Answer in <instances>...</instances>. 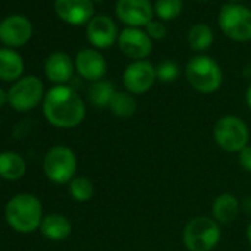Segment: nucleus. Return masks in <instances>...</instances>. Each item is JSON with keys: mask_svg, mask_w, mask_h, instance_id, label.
<instances>
[{"mask_svg": "<svg viewBox=\"0 0 251 251\" xmlns=\"http://www.w3.org/2000/svg\"><path fill=\"white\" fill-rule=\"evenodd\" d=\"M245 236H247V241H248V244L251 245V220H250V222H248V225H247Z\"/></svg>", "mask_w": 251, "mask_h": 251, "instance_id": "32", "label": "nucleus"}, {"mask_svg": "<svg viewBox=\"0 0 251 251\" xmlns=\"http://www.w3.org/2000/svg\"><path fill=\"white\" fill-rule=\"evenodd\" d=\"M222 33L238 43L251 40V9L241 3L223 5L217 17Z\"/></svg>", "mask_w": 251, "mask_h": 251, "instance_id": "6", "label": "nucleus"}, {"mask_svg": "<svg viewBox=\"0 0 251 251\" xmlns=\"http://www.w3.org/2000/svg\"><path fill=\"white\" fill-rule=\"evenodd\" d=\"M46 120L59 129H73L83 123L86 106L81 96L70 86H53L43 99Z\"/></svg>", "mask_w": 251, "mask_h": 251, "instance_id": "1", "label": "nucleus"}, {"mask_svg": "<svg viewBox=\"0 0 251 251\" xmlns=\"http://www.w3.org/2000/svg\"><path fill=\"white\" fill-rule=\"evenodd\" d=\"M241 210V202L230 192L219 194L211 204V217L217 223H230L236 219Z\"/></svg>", "mask_w": 251, "mask_h": 251, "instance_id": "17", "label": "nucleus"}, {"mask_svg": "<svg viewBox=\"0 0 251 251\" xmlns=\"http://www.w3.org/2000/svg\"><path fill=\"white\" fill-rule=\"evenodd\" d=\"M43 217L42 202L33 194H18L12 197L5 208L8 225L20 233H31L40 229Z\"/></svg>", "mask_w": 251, "mask_h": 251, "instance_id": "2", "label": "nucleus"}, {"mask_svg": "<svg viewBox=\"0 0 251 251\" xmlns=\"http://www.w3.org/2000/svg\"><path fill=\"white\" fill-rule=\"evenodd\" d=\"M45 99V86L36 75H28L15 81L8 92L9 105L18 112L34 109Z\"/></svg>", "mask_w": 251, "mask_h": 251, "instance_id": "8", "label": "nucleus"}, {"mask_svg": "<svg viewBox=\"0 0 251 251\" xmlns=\"http://www.w3.org/2000/svg\"><path fill=\"white\" fill-rule=\"evenodd\" d=\"M155 73H157V80L160 83L170 84V83H175L179 78V75H180V67L173 59H164V61H161L155 67Z\"/></svg>", "mask_w": 251, "mask_h": 251, "instance_id": "26", "label": "nucleus"}, {"mask_svg": "<svg viewBox=\"0 0 251 251\" xmlns=\"http://www.w3.org/2000/svg\"><path fill=\"white\" fill-rule=\"evenodd\" d=\"M198 2H207V0H198Z\"/></svg>", "mask_w": 251, "mask_h": 251, "instance_id": "35", "label": "nucleus"}, {"mask_svg": "<svg viewBox=\"0 0 251 251\" xmlns=\"http://www.w3.org/2000/svg\"><path fill=\"white\" fill-rule=\"evenodd\" d=\"M239 2H242V0H230V3H239Z\"/></svg>", "mask_w": 251, "mask_h": 251, "instance_id": "33", "label": "nucleus"}, {"mask_svg": "<svg viewBox=\"0 0 251 251\" xmlns=\"http://www.w3.org/2000/svg\"><path fill=\"white\" fill-rule=\"evenodd\" d=\"M117 89L112 81L109 80H99L90 84L89 87V100L96 108H106L109 106Z\"/></svg>", "mask_w": 251, "mask_h": 251, "instance_id": "23", "label": "nucleus"}, {"mask_svg": "<svg viewBox=\"0 0 251 251\" xmlns=\"http://www.w3.org/2000/svg\"><path fill=\"white\" fill-rule=\"evenodd\" d=\"M213 139L220 150L238 154L250 142L248 126L238 115H222L213 126Z\"/></svg>", "mask_w": 251, "mask_h": 251, "instance_id": "5", "label": "nucleus"}, {"mask_svg": "<svg viewBox=\"0 0 251 251\" xmlns=\"http://www.w3.org/2000/svg\"><path fill=\"white\" fill-rule=\"evenodd\" d=\"M238 161L245 172L251 173V145H247L242 151L238 152Z\"/></svg>", "mask_w": 251, "mask_h": 251, "instance_id": "28", "label": "nucleus"}, {"mask_svg": "<svg viewBox=\"0 0 251 251\" xmlns=\"http://www.w3.org/2000/svg\"><path fill=\"white\" fill-rule=\"evenodd\" d=\"M245 102H247V106L251 109V84L245 90Z\"/></svg>", "mask_w": 251, "mask_h": 251, "instance_id": "31", "label": "nucleus"}, {"mask_svg": "<svg viewBox=\"0 0 251 251\" xmlns=\"http://www.w3.org/2000/svg\"><path fill=\"white\" fill-rule=\"evenodd\" d=\"M185 75L194 90L202 95L217 92L223 83V71L217 61L207 55H197L185 65Z\"/></svg>", "mask_w": 251, "mask_h": 251, "instance_id": "3", "label": "nucleus"}, {"mask_svg": "<svg viewBox=\"0 0 251 251\" xmlns=\"http://www.w3.org/2000/svg\"><path fill=\"white\" fill-rule=\"evenodd\" d=\"M145 31L151 37V40H163L167 36V27L164 25L163 21H157V20H152L145 27Z\"/></svg>", "mask_w": 251, "mask_h": 251, "instance_id": "27", "label": "nucleus"}, {"mask_svg": "<svg viewBox=\"0 0 251 251\" xmlns=\"http://www.w3.org/2000/svg\"><path fill=\"white\" fill-rule=\"evenodd\" d=\"M93 2H103V0H93Z\"/></svg>", "mask_w": 251, "mask_h": 251, "instance_id": "34", "label": "nucleus"}, {"mask_svg": "<svg viewBox=\"0 0 251 251\" xmlns=\"http://www.w3.org/2000/svg\"><path fill=\"white\" fill-rule=\"evenodd\" d=\"M75 70L77 73L87 81H99L103 80L108 64L105 56L98 49H83L75 56Z\"/></svg>", "mask_w": 251, "mask_h": 251, "instance_id": "15", "label": "nucleus"}, {"mask_svg": "<svg viewBox=\"0 0 251 251\" xmlns=\"http://www.w3.org/2000/svg\"><path fill=\"white\" fill-rule=\"evenodd\" d=\"M118 49L132 61H145L152 52V40L142 28L127 27L120 31Z\"/></svg>", "mask_w": 251, "mask_h": 251, "instance_id": "11", "label": "nucleus"}, {"mask_svg": "<svg viewBox=\"0 0 251 251\" xmlns=\"http://www.w3.org/2000/svg\"><path fill=\"white\" fill-rule=\"evenodd\" d=\"M154 5L150 0H117V18L132 28L147 27L154 20Z\"/></svg>", "mask_w": 251, "mask_h": 251, "instance_id": "10", "label": "nucleus"}, {"mask_svg": "<svg viewBox=\"0 0 251 251\" xmlns=\"http://www.w3.org/2000/svg\"><path fill=\"white\" fill-rule=\"evenodd\" d=\"M183 11V0H157L154 5L155 15L163 21L176 20Z\"/></svg>", "mask_w": 251, "mask_h": 251, "instance_id": "25", "label": "nucleus"}, {"mask_svg": "<svg viewBox=\"0 0 251 251\" xmlns=\"http://www.w3.org/2000/svg\"><path fill=\"white\" fill-rule=\"evenodd\" d=\"M27 164L24 158L14 151L0 152V177L6 180H18L25 175Z\"/></svg>", "mask_w": 251, "mask_h": 251, "instance_id": "20", "label": "nucleus"}, {"mask_svg": "<svg viewBox=\"0 0 251 251\" xmlns=\"http://www.w3.org/2000/svg\"><path fill=\"white\" fill-rule=\"evenodd\" d=\"M242 207H244V210H245L247 213H250V214H251V197H247V198L244 200Z\"/></svg>", "mask_w": 251, "mask_h": 251, "instance_id": "30", "label": "nucleus"}, {"mask_svg": "<svg viewBox=\"0 0 251 251\" xmlns=\"http://www.w3.org/2000/svg\"><path fill=\"white\" fill-rule=\"evenodd\" d=\"M6 102H8V93L0 87V108H2Z\"/></svg>", "mask_w": 251, "mask_h": 251, "instance_id": "29", "label": "nucleus"}, {"mask_svg": "<svg viewBox=\"0 0 251 251\" xmlns=\"http://www.w3.org/2000/svg\"><path fill=\"white\" fill-rule=\"evenodd\" d=\"M43 172L46 177L56 185L70 183L77 172V157L74 151L64 145L52 147L45 155Z\"/></svg>", "mask_w": 251, "mask_h": 251, "instance_id": "7", "label": "nucleus"}, {"mask_svg": "<svg viewBox=\"0 0 251 251\" xmlns=\"http://www.w3.org/2000/svg\"><path fill=\"white\" fill-rule=\"evenodd\" d=\"M33 36V24L24 15H11L0 23V42L11 48L28 43Z\"/></svg>", "mask_w": 251, "mask_h": 251, "instance_id": "13", "label": "nucleus"}, {"mask_svg": "<svg viewBox=\"0 0 251 251\" xmlns=\"http://www.w3.org/2000/svg\"><path fill=\"white\" fill-rule=\"evenodd\" d=\"M86 36L96 49H108L117 43L120 31L115 21L108 15H95L86 27Z\"/></svg>", "mask_w": 251, "mask_h": 251, "instance_id": "12", "label": "nucleus"}, {"mask_svg": "<svg viewBox=\"0 0 251 251\" xmlns=\"http://www.w3.org/2000/svg\"><path fill=\"white\" fill-rule=\"evenodd\" d=\"M40 233L50 241H64L73 232V225L68 217L59 213L46 214L40 225Z\"/></svg>", "mask_w": 251, "mask_h": 251, "instance_id": "18", "label": "nucleus"}, {"mask_svg": "<svg viewBox=\"0 0 251 251\" xmlns=\"http://www.w3.org/2000/svg\"><path fill=\"white\" fill-rule=\"evenodd\" d=\"M108 108L115 117L126 120V118L133 117L135 112L138 111V100L135 95L129 93L127 90H121V92L117 90Z\"/></svg>", "mask_w": 251, "mask_h": 251, "instance_id": "21", "label": "nucleus"}, {"mask_svg": "<svg viewBox=\"0 0 251 251\" xmlns=\"http://www.w3.org/2000/svg\"><path fill=\"white\" fill-rule=\"evenodd\" d=\"M157 81L155 67L150 61H133L123 73V86L132 95H144Z\"/></svg>", "mask_w": 251, "mask_h": 251, "instance_id": "9", "label": "nucleus"}, {"mask_svg": "<svg viewBox=\"0 0 251 251\" xmlns=\"http://www.w3.org/2000/svg\"><path fill=\"white\" fill-rule=\"evenodd\" d=\"M213 40V30L207 24H195L188 31V45L195 52H205L207 49L211 48Z\"/></svg>", "mask_w": 251, "mask_h": 251, "instance_id": "22", "label": "nucleus"}, {"mask_svg": "<svg viewBox=\"0 0 251 251\" xmlns=\"http://www.w3.org/2000/svg\"><path fill=\"white\" fill-rule=\"evenodd\" d=\"M24 71L23 58L9 48L0 49V80L18 81Z\"/></svg>", "mask_w": 251, "mask_h": 251, "instance_id": "19", "label": "nucleus"}, {"mask_svg": "<svg viewBox=\"0 0 251 251\" xmlns=\"http://www.w3.org/2000/svg\"><path fill=\"white\" fill-rule=\"evenodd\" d=\"M55 12L70 25H83L95 17L93 0H55Z\"/></svg>", "mask_w": 251, "mask_h": 251, "instance_id": "14", "label": "nucleus"}, {"mask_svg": "<svg viewBox=\"0 0 251 251\" xmlns=\"http://www.w3.org/2000/svg\"><path fill=\"white\" fill-rule=\"evenodd\" d=\"M74 62L65 52H55L48 56L45 62V74L49 81L56 86H62L73 78L74 74Z\"/></svg>", "mask_w": 251, "mask_h": 251, "instance_id": "16", "label": "nucleus"}, {"mask_svg": "<svg viewBox=\"0 0 251 251\" xmlns=\"http://www.w3.org/2000/svg\"><path fill=\"white\" fill-rule=\"evenodd\" d=\"M68 191H70V195L75 201L86 202V201L93 198V195H95V185L86 176H75L68 183Z\"/></svg>", "mask_w": 251, "mask_h": 251, "instance_id": "24", "label": "nucleus"}, {"mask_svg": "<svg viewBox=\"0 0 251 251\" xmlns=\"http://www.w3.org/2000/svg\"><path fill=\"white\" fill-rule=\"evenodd\" d=\"M182 238L188 251H213L220 242L222 229L211 216H195L185 225Z\"/></svg>", "mask_w": 251, "mask_h": 251, "instance_id": "4", "label": "nucleus"}]
</instances>
